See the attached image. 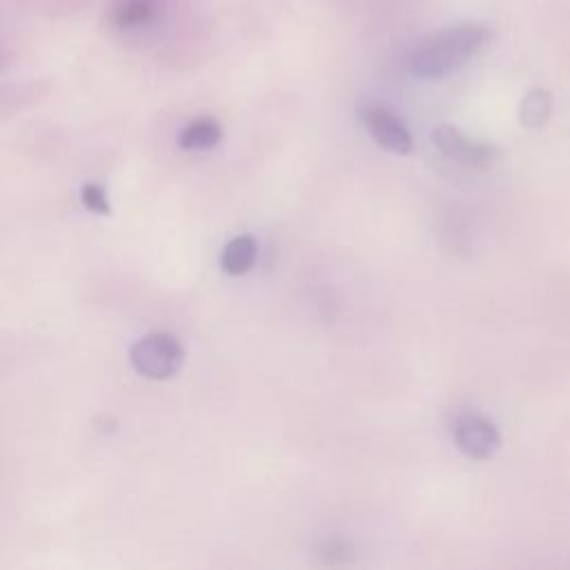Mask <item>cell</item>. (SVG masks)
Instances as JSON below:
<instances>
[{
  "label": "cell",
  "mask_w": 570,
  "mask_h": 570,
  "mask_svg": "<svg viewBox=\"0 0 570 570\" xmlns=\"http://www.w3.org/2000/svg\"><path fill=\"white\" fill-rule=\"evenodd\" d=\"M492 31L479 22H461L441 29L416 45L410 56V71L423 80H439L463 67L485 47Z\"/></svg>",
  "instance_id": "cell-1"
},
{
  "label": "cell",
  "mask_w": 570,
  "mask_h": 570,
  "mask_svg": "<svg viewBox=\"0 0 570 570\" xmlns=\"http://www.w3.org/2000/svg\"><path fill=\"white\" fill-rule=\"evenodd\" d=\"M432 142L448 160L468 171H488L501 160V149L494 142L472 138L454 125H436L432 129Z\"/></svg>",
  "instance_id": "cell-2"
},
{
  "label": "cell",
  "mask_w": 570,
  "mask_h": 570,
  "mask_svg": "<svg viewBox=\"0 0 570 570\" xmlns=\"http://www.w3.org/2000/svg\"><path fill=\"white\" fill-rule=\"evenodd\" d=\"M185 358V350L174 334L154 332L136 341L129 350L134 370L151 381H165L174 376Z\"/></svg>",
  "instance_id": "cell-3"
},
{
  "label": "cell",
  "mask_w": 570,
  "mask_h": 570,
  "mask_svg": "<svg viewBox=\"0 0 570 570\" xmlns=\"http://www.w3.org/2000/svg\"><path fill=\"white\" fill-rule=\"evenodd\" d=\"M454 445L474 461H488L501 448V432L494 421L479 412L459 414L452 423Z\"/></svg>",
  "instance_id": "cell-4"
},
{
  "label": "cell",
  "mask_w": 570,
  "mask_h": 570,
  "mask_svg": "<svg viewBox=\"0 0 570 570\" xmlns=\"http://www.w3.org/2000/svg\"><path fill=\"white\" fill-rule=\"evenodd\" d=\"M363 127L372 136V140L383 147L390 154L407 156L414 149V138L410 129L403 125V120L392 114L385 105L379 102H365L358 111Z\"/></svg>",
  "instance_id": "cell-5"
},
{
  "label": "cell",
  "mask_w": 570,
  "mask_h": 570,
  "mask_svg": "<svg viewBox=\"0 0 570 570\" xmlns=\"http://www.w3.org/2000/svg\"><path fill=\"white\" fill-rule=\"evenodd\" d=\"M256 254H258V243H256L254 236H249V234L234 236L223 247L220 267L229 276H243V274H247L254 267Z\"/></svg>",
  "instance_id": "cell-6"
},
{
  "label": "cell",
  "mask_w": 570,
  "mask_h": 570,
  "mask_svg": "<svg viewBox=\"0 0 570 570\" xmlns=\"http://www.w3.org/2000/svg\"><path fill=\"white\" fill-rule=\"evenodd\" d=\"M220 140H223V127L216 118H209V116L187 122L178 134V145L180 149H187V151H205L216 147Z\"/></svg>",
  "instance_id": "cell-7"
},
{
  "label": "cell",
  "mask_w": 570,
  "mask_h": 570,
  "mask_svg": "<svg viewBox=\"0 0 570 570\" xmlns=\"http://www.w3.org/2000/svg\"><path fill=\"white\" fill-rule=\"evenodd\" d=\"M552 114V96L546 89H530L519 105V122L528 129H539Z\"/></svg>",
  "instance_id": "cell-8"
},
{
  "label": "cell",
  "mask_w": 570,
  "mask_h": 570,
  "mask_svg": "<svg viewBox=\"0 0 570 570\" xmlns=\"http://www.w3.org/2000/svg\"><path fill=\"white\" fill-rule=\"evenodd\" d=\"M151 13L154 7L149 4V0H125L122 7L116 9V22L120 29H131L145 24Z\"/></svg>",
  "instance_id": "cell-9"
},
{
  "label": "cell",
  "mask_w": 570,
  "mask_h": 570,
  "mask_svg": "<svg viewBox=\"0 0 570 570\" xmlns=\"http://www.w3.org/2000/svg\"><path fill=\"white\" fill-rule=\"evenodd\" d=\"M80 200L82 205L98 214V216H109L111 214V205H109V198H107V191L98 185V183H87L82 185L80 189Z\"/></svg>",
  "instance_id": "cell-10"
}]
</instances>
